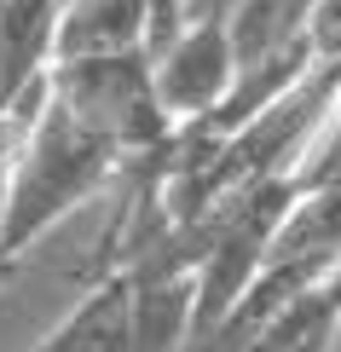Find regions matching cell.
<instances>
[{
  "instance_id": "4",
  "label": "cell",
  "mask_w": 341,
  "mask_h": 352,
  "mask_svg": "<svg viewBox=\"0 0 341 352\" xmlns=\"http://www.w3.org/2000/svg\"><path fill=\"white\" fill-rule=\"evenodd\" d=\"M133 352H191L197 335V266L185 248H162L151 260H133Z\"/></svg>"
},
{
  "instance_id": "8",
  "label": "cell",
  "mask_w": 341,
  "mask_h": 352,
  "mask_svg": "<svg viewBox=\"0 0 341 352\" xmlns=\"http://www.w3.org/2000/svg\"><path fill=\"white\" fill-rule=\"evenodd\" d=\"M12 266H18V260H6V254H0V283H6V277H12Z\"/></svg>"
},
{
  "instance_id": "1",
  "label": "cell",
  "mask_w": 341,
  "mask_h": 352,
  "mask_svg": "<svg viewBox=\"0 0 341 352\" xmlns=\"http://www.w3.org/2000/svg\"><path fill=\"white\" fill-rule=\"evenodd\" d=\"M122 168L127 162L116 156V144L47 93L0 173V254L23 260L58 219H70L122 179Z\"/></svg>"
},
{
  "instance_id": "5",
  "label": "cell",
  "mask_w": 341,
  "mask_h": 352,
  "mask_svg": "<svg viewBox=\"0 0 341 352\" xmlns=\"http://www.w3.org/2000/svg\"><path fill=\"white\" fill-rule=\"evenodd\" d=\"M151 47V0H64L52 29V64Z\"/></svg>"
},
{
  "instance_id": "7",
  "label": "cell",
  "mask_w": 341,
  "mask_h": 352,
  "mask_svg": "<svg viewBox=\"0 0 341 352\" xmlns=\"http://www.w3.org/2000/svg\"><path fill=\"white\" fill-rule=\"evenodd\" d=\"M307 41L318 58H341V0H313L307 12Z\"/></svg>"
},
{
  "instance_id": "3",
  "label": "cell",
  "mask_w": 341,
  "mask_h": 352,
  "mask_svg": "<svg viewBox=\"0 0 341 352\" xmlns=\"http://www.w3.org/2000/svg\"><path fill=\"white\" fill-rule=\"evenodd\" d=\"M151 81L174 127L214 122L237 81V41L226 12H191L162 47H151Z\"/></svg>"
},
{
  "instance_id": "6",
  "label": "cell",
  "mask_w": 341,
  "mask_h": 352,
  "mask_svg": "<svg viewBox=\"0 0 341 352\" xmlns=\"http://www.w3.org/2000/svg\"><path fill=\"white\" fill-rule=\"evenodd\" d=\"M35 352H133V283L116 266L41 335Z\"/></svg>"
},
{
  "instance_id": "2",
  "label": "cell",
  "mask_w": 341,
  "mask_h": 352,
  "mask_svg": "<svg viewBox=\"0 0 341 352\" xmlns=\"http://www.w3.org/2000/svg\"><path fill=\"white\" fill-rule=\"evenodd\" d=\"M47 93L70 116H81L93 133H105L122 162L156 156L174 133L151 81V47L105 52V58H64V64L47 69Z\"/></svg>"
}]
</instances>
